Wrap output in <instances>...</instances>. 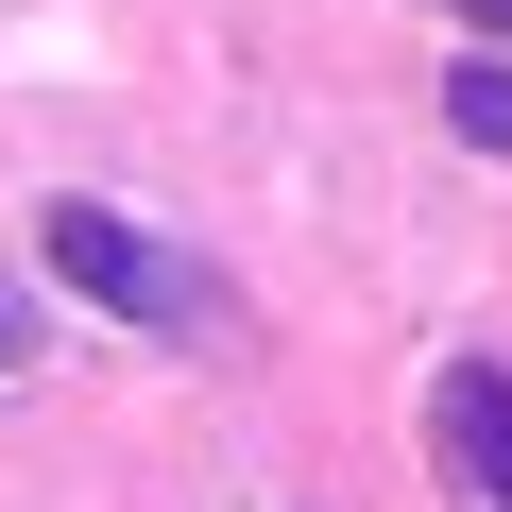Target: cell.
Returning a JSON list of instances; mask_svg holds the SVG:
<instances>
[{
  "label": "cell",
  "mask_w": 512,
  "mask_h": 512,
  "mask_svg": "<svg viewBox=\"0 0 512 512\" xmlns=\"http://www.w3.org/2000/svg\"><path fill=\"white\" fill-rule=\"evenodd\" d=\"M461 18H478V35H512V0H461Z\"/></svg>",
  "instance_id": "4"
},
{
  "label": "cell",
  "mask_w": 512,
  "mask_h": 512,
  "mask_svg": "<svg viewBox=\"0 0 512 512\" xmlns=\"http://www.w3.org/2000/svg\"><path fill=\"white\" fill-rule=\"evenodd\" d=\"M444 120H461L478 154H512V69H461V86H444Z\"/></svg>",
  "instance_id": "3"
},
{
  "label": "cell",
  "mask_w": 512,
  "mask_h": 512,
  "mask_svg": "<svg viewBox=\"0 0 512 512\" xmlns=\"http://www.w3.org/2000/svg\"><path fill=\"white\" fill-rule=\"evenodd\" d=\"M35 256H52V274L103 308V325H154V342H205L222 325V291H205V256H171V239H137L120 205H52L35 222Z\"/></svg>",
  "instance_id": "1"
},
{
  "label": "cell",
  "mask_w": 512,
  "mask_h": 512,
  "mask_svg": "<svg viewBox=\"0 0 512 512\" xmlns=\"http://www.w3.org/2000/svg\"><path fill=\"white\" fill-rule=\"evenodd\" d=\"M0 359H18V308H0Z\"/></svg>",
  "instance_id": "5"
},
{
  "label": "cell",
  "mask_w": 512,
  "mask_h": 512,
  "mask_svg": "<svg viewBox=\"0 0 512 512\" xmlns=\"http://www.w3.org/2000/svg\"><path fill=\"white\" fill-rule=\"evenodd\" d=\"M427 444H444V478L478 512H512V359H444L427 376Z\"/></svg>",
  "instance_id": "2"
}]
</instances>
